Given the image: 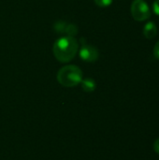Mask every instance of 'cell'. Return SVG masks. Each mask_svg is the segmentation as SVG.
<instances>
[{"instance_id": "cell-1", "label": "cell", "mask_w": 159, "mask_h": 160, "mask_svg": "<svg viewBox=\"0 0 159 160\" xmlns=\"http://www.w3.org/2000/svg\"><path fill=\"white\" fill-rule=\"evenodd\" d=\"M78 49L79 43L74 37H62L54 42L52 52L59 62L68 63L76 56Z\"/></svg>"}, {"instance_id": "cell-2", "label": "cell", "mask_w": 159, "mask_h": 160, "mask_svg": "<svg viewBox=\"0 0 159 160\" xmlns=\"http://www.w3.org/2000/svg\"><path fill=\"white\" fill-rule=\"evenodd\" d=\"M57 81L65 87H74L82 81V71L79 67L74 65L65 66L59 69Z\"/></svg>"}, {"instance_id": "cell-3", "label": "cell", "mask_w": 159, "mask_h": 160, "mask_svg": "<svg viewBox=\"0 0 159 160\" xmlns=\"http://www.w3.org/2000/svg\"><path fill=\"white\" fill-rule=\"evenodd\" d=\"M131 15L134 20L142 22L150 18L151 10L144 0H134L131 4Z\"/></svg>"}, {"instance_id": "cell-4", "label": "cell", "mask_w": 159, "mask_h": 160, "mask_svg": "<svg viewBox=\"0 0 159 160\" xmlns=\"http://www.w3.org/2000/svg\"><path fill=\"white\" fill-rule=\"evenodd\" d=\"M53 29L56 33L63 35V37H74L78 34V27L75 24L64 21L56 22L53 25Z\"/></svg>"}, {"instance_id": "cell-5", "label": "cell", "mask_w": 159, "mask_h": 160, "mask_svg": "<svg viewBox=\"0 0 159 160\" xmlns=\"http://www.w3.org/2000/svg\"><path fill=\"white\" fill-rule=\"evenodd\" d=\"M99 56L98 50L89 44H82L80 50V57L85 62H95Z\"/></svg>"}, {"instance_id": "cell-6", "label": "cell", "mask_w": 159, "mask_h": 160, "mask_svg": "<svg viewBox=\"0 0 159 160\" xmlns=\"http://www.w3.org/2000/svg\"><path fill=\"white\" fill-rule=\"evenodd\" d=\"M157 34V27L153 22H148L143 28V35L147 38H154Z\"/></svg>"}, {"instance_id": "cell-7", "label": "cell", "mask_w": 159, "mask_h": 160, "mask_svg": "<svg viewBox=\"0 0 159 160\" xmlns=\"http://www.w3.org/2000/svg\"><path fill=\"white\" fill-rule=\"evenodd\" d=\"M81 83H82V88L83 89V91L88 92V93L95 91V89L97 87L96 82L91 78H87V79L82 80L81 82Z\"/></svg>"}, {"instance_id": "cell-8", "label": "cell", "mask_w": 159, "mask_h": 160, "mask_svg": "<svg viewBox=\"0 0 159 160\" xmlns=\"http://www.w3.org/2000/svg\"><path fill=\"white\" fill-rule=\"evenodd\" d=\"M95 3L99 8H107L112 3V0H95Z\"/></svg>"}, {"instance_id": "cell-9", "label": "cell", "mask_w": 159, "mask_h": 160, "mask_svg": "<svg viewBox=\"0 0 159 160\" xmlns=\"http://www.w3.org/2000/svg\"><path fill=\"white\" fill-rule=\"evenodd\" d=\"M153 9L155 13L159 16V0H156L153 4Z\"/></svg>"}, {"instance_id": "cell-10", "label": "cell", "mask_w": 159, "mask_h": 160, "mask_svg": "<svg viewBox=\"0 0 159 160\" xmlns=\"http://www.w3.org/2000/svg\"><path fill=\"white\" fill-rule=\"evenodd\" d=\"M154 55L159 60V40L157 42V44L155 45V48H154Z\"/></svg>"}, {"instance_id": "cell-11", "label": "cell", "mask_w": 159, "mask_h": 160, "mask_svg": "<svg viewBox=\"0 0 159 160\" xmlns=\"http://www.w3.org/2000/svg\"><path fill=\"white\" fill-rule=\"evenodd\" d=\"M154 149H155V151L159 155V138L155 142V143H154Z\"/></svg>"}]
</instances>
